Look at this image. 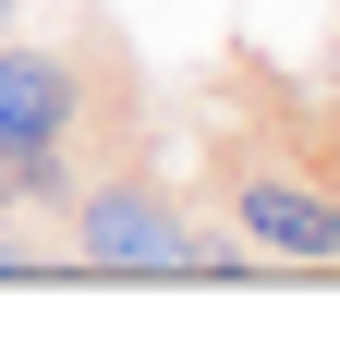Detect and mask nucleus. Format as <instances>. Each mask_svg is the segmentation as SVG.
Returning a JSON list of instances; mask_svg holds the SVG:
<instances>
[{"mask_svg": "<svg viewBox=\"0 0 340 352\" xmlns=\"http://www.w3.org/2000/svg\"><path fill=\"white\" fill-rule=\"evenodd\" d=\"M0 36H12V0H0Z\"/></svg>", "mask_w": 340, "mask_h": 352, "instance_id": "obj_4", "label": "nucleus"}, {"mask_svg": "<svg viewBox=\"0 0 340 352\" xmlns=\"http://www.w3.org/2000/svg\"><path fill=\"white\" fill-rule=\"evenodd\" d=\"M122 98H85L73 36H0V207H73L85 146H122Z\"/></svg>", "mask_w": 340, "mask_h": 352, "instance_id": "obj_1", "label": "nucleus"}, {"mask_svg": "<svg viewBox=\"0 0 340 352\" xmlns=\"http://www.w3.org/2000/svg\"><path fill=\"white\" fill-rule=\"evenodd\" d=\"M219 219L243 231V255L340 267V182L292 170V158H243V146H219Z\"/></svg>", "mask_w": 340, "mask_h": 352, "instance_id": "obj_3", "label": "nucleus"}, {"mask_svg": "<svg viewBox=\"0 0 340 352\" xmlns=\"http://www.w3.org/2000/svg\"><path fill=\"white\" fill-rule=\"evenodd\" d=\"M61 219H73V267H98V280H182V255L206 243L195 219H182V195L146 182V158L85 170Z\"/></svg>", "mask_w": 340, "mask_h": 352, "instance_id": "obj_2", "label": "nucleus"}]
</instances>
